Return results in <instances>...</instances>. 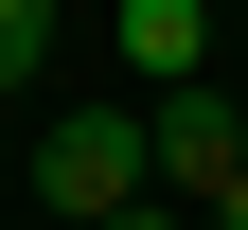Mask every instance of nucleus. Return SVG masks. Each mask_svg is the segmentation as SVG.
Returning <instances> with one entry per match:
<instances>
[{
    "instance_id": "nucleus-1",
    "label": "nucleus",
    "mask_w": 248,
    "mask_h": 230,
    "mask_svg": "<svg viewBox=\"0 0 248 230\" xmlns=\"http://www.w3.org/2000/svg\"><path fill=\"white\" fill-rule=\"evenodd\" d=\"M36 195H53L71 230H107V213H142V195H160V124H142V107H71V124L36 142Z\"/></svg>"
},
{
    "instance_id": "nucleus-3",
    "label": "nucleus",
    "mask_w": 248,
    "mask_h": 230,
    "mask_svg": "<svg viewBox=\"0 0 248 230\" xmlns=\"http://www.w3.org/2000/svg\"><path fill=\"white\" fill-rule=\"evenodd\" d=\"M107 36H124L142 89H195V71H213V0H107Z\"/></svg>"
},
{
    "instance_id": "nucleus-5",
    "label": "nucleus",
    "mask_w": 248,
    "mask_h": 230,
    "mask_svg": "<svg viewBox=\"0 0 248 230\" xmlns=\"http://www.w3.org/2000/svg\"><path fill=\"white\" fill-rule=\"evenodd\" d=\"M213 230H248V177H231V195H213Z\"/></svg>"
},
{
    "instance_id": "nucleus-4",
    "label": "nucleus",
    "mask_w": 248,
    "mask_h": 230,
    "mask_svg": "<svg viewBox=\"0 0 248 230\" xmlns=\"http://www.w3.org/2000/svg\"><path fill=\"white\" fill-rule=\"evenodd\" d=\"M53 71V0H0V89H36Z\"/></svg>"
},
{
    "instance_id": "nucleus-6",
    "label": "nucleus",
    "mask_w": 248,
    "mask_h": 230,
    "mask_svg": "<svg viewBox=\"0 0 248 230\" xmlns=\"http://www.w3.org/2000/svg\"><path fill=\"white\" fill-rule=\"evenodd\" d=\"M195 230H213V213H195Z\"/></svg>"
},
{
    "instance_id": "nucleus-2",
    "label": "nucleus",
    "mask_w": 248,
    "mask_h": 230,
    "mask_svg": "<svg viewBox=\"0 0 248 230\" xmlns=\"http://www.w3.org/2000/svg\"><path fill=\"white\" fill-rule=\"evenodd\" d=\"M142 124H160V195H195V213L248 177V107H231L213 71H195V89H142Z\"/></svg>"
}]
</instances>
